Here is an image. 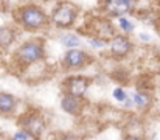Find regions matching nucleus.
<instances>
[{
	"mask_svg": "<svg viewBox=\"0 0 160 140\" xmlns=\"http://www.w3.org/2000/svg\"><path fill=\"white\" fill-rule=\"evenodd\" d=\"M19 126L22 128V131H25L31 139L39 140L41 136L44 134L45 128H47V123H45V118L41 112L38 111H31V112H27L20 117L19 120Z\"/></svg>",
	"mask_w": 160,
	"mask_h": 140,
	"instance_id": "f257e3e1",
	"label": "nucleus"
},
{
	"mask_svg": "<svg viewBox=\"0 0 160 140\" xmlns=\"http://www.w3.org/2000/svg\"><path fill=\"white\" fill-rule=\"evenodd\" d=\"M19 20L27 30H39L48 23L45 13L36 5H28V6L20 8Z\"/></svg>",
	"mask_w": 160,
	"mask_h": 140,
	"instance_id": "f03ea898",
	"label": "nucleus"
},
{
	"mask_svg": "<svg viewBox=\"0 0 160 140\" xmlns=\"http://www.w3.org/2000/svg\"><path fill=\"white\" fill-rule=\"evenodd\" d=\"M17 58L20 62L23 64H33V62H38L39 59L44 58L45 54V48H44V42L42 39H31L25 44L17 48Z\"/></svg>",
	"mask_w": 160,
	"mask_h": 140,
	"instance_id": "7ed1b4c3",
	"label": "nucleus"
},
{
	"mask_svg": "<svg viewBox=\"0 0 160 140\" xmlns=\"http://www.w3.org/2000/svg\"><path fill=\"white\" fill-rule=\"evenodd\" d=\"M76 16H78V8L75 5H72L70 2H62L54 8L53 14H52V20L59 28H68L76 20Z\"/></svg>",
	"mask_w": 160,
	"mask_h": 140,
	"instance_id": "20e7f679",
	"label": "nucleus"
},
{
	"mask_svg": "<svg viewBox=\"0 0 160 140\" xmlns=\"http://www.w3.org/2000/svg\"><path fill=\"white\" fill-rule=\"evenodd\" d=\"M90 86V80L86 76H70L64 81V92L65 95H72L76 98H81L84 93L87 92Z\"/></svg>",
	"mask_w": 160,
	"mask_h": 140,
	"instance_id": "39448f33",
	"label": "nucleus"
},
{
	"mask_svg": "<svg viewBox=\"0 0 160 140\" xmlns=\"http://www.w3.org/2000/svg\"><path fill=\"white\" fill-rule=\"evenodd\" d=\"M86 62H87V54L76 48H70L64 56V65L65 69H70V70L81 69L86 65Z\"/></svg>",
	"mask_w": 160,
	"mask_h": 140,
	"instance_id": "423d86ee",
	"label": "nucleus"
},
{
	"mask_svg": "<svg viewBox=\"0 0 160 140\" xmlns=\"http://www.w3.org/2000/svg\"><path fill=\"white\" fill-rule=\"evenodd\" d=\"M132 5H134V0H104V9L113 17L129 13Z\"/></svg>",
	"mask_w": 160,
	"mask_h": 140,
	"instance_id": "0eeeda50",
	"label": "nucleus"
},
{
	"mask_svg": "<svg viewBox=\"0 0 160 140\" xmlns=\"http://www.w3.org/2000/svg\"><path fill=\"white\" fill-rule=\"evenodd\" d=\"M61 107L64 112H67L70 115H79L84 109V103L81 101V98H76L72 95H64L61 100Z\"/></svg>",
	"mask_w": 160,
	"mask_h": 140,
	"instance_id": "6e6552de",
	"label": "nucleus"
},
{
	"mask_svg": "<svg viewBox=\"0 0 160 140\" xmlns=\"http://www.w3.org/2000/svg\"><path fill=\"white\" fill-rule=\"evenodd\" d=\"M110 51L117 58H123L131 51V41L126 36H115L110 42Z\"/></svg>",
	"mask_w": 160,
	"mask_h": 140,
	"instance_id": "1a4fd4ad",
	"label": "nucleus"
},
{
	"mask_svg": "<svg viewBox=\"0 0 160 140\" xmlns=\"http://www.w3.org/2000/svg\"><path fill=\"white\" fill-rule=\"evenodd\" d=\"M17 107V101L12 95L0 92V114H12Z\"/></svg>",
	"mask_w": 160,
	"mask_h": 140,
	"instance_id": "9d476101",
	"label": "nucleus"
},
{
	"mask_svg": "<svg viewBox=\"0 0 160 140\" xmlns=\"http://www.w3.org/2000/svg\"><path fill=\"white\" fill-rule=\"evenodd\" d=\"M12 41H14V31L8 27L0 28V47L6 48L8 45L12 44Z\"/></svg>",
	"mask_w": 160,
	"mask_h": 140,
	"instance_id": "9b49d317",
	"label": "nucleus"
},
{
	"mask_svg": "<svg viewBox=\"0 0 160 140\" xmlns=\"http://www.w3.org/2000/svg\"><path fill=\"white\" fill-rule=\"evenodd\" d=\"M61 44L68 48H75V47L79 45V38L76 34H72V33H67V34H62L61 36Z\"/></svg>",
	"mask_w": 160,
	"mask_h": 140,
	"instance_id": "f8f14e48",
	"label": "nucleus"
},
{
	"mask_svg": "<svg viewBox=\"0 0 160 140\" xmlns=\"http://www.w3.org/2000/svg\"><path fill=\"white\" fill-rule=\"evenodd\" d=\"M132 101L135 106L138 107H146L149 104V98L145 95V93H140V92H134L132 93Z\"/></svg>",
	"mask_w": 160,
	"mask_h": 140,
	"instance_id": "ddd939ff",
	"label": "nucleus"
},
{
	"mask_svg": "<svg viewBox=\"0 0 160 140\" xmlns=\"http://www.w3.org/2000/svg\"><path fill=\"white\" fill-rule=\"evenodd\" d=\"M113 98H115L117 101H120V103H124V101L128 100L126 92H124L123 89H120V87H117V89L113 91Z\"/></svg>",
	"mask_w": 160,
	"mask_h": 140,
	"instance_id": "4468645a",
	"label": "nucleus"
},
{
	"mask_svg": "<svg viewBox=\"0 0 160 140\" xmlns=\"http://www.w3.org/2000/svg\"><path fill=\"white\" fill-rule=\"evenodd\" d=\"M120 27H121V28H123V31H126V33H129V31H132V30H134L132 22H129L126 17H121V19H120Z\"/></svg>",
	"mask_w": 160,
	"mask_h": 140,
	"instance_id": "2eb2a0df",
	"label": "nucleus"
},
{
	"mask_svg": "<svg viewBox=\"0 0 160 140\" xmlns=\"http://www.w3.org/2000/svg\"><path fill=\"white\" fill-rule=\"evenodd\" d=\"M28 139H30V136H28L25 131H22V129H20V131H17V132L12 136V139L11 140H28Z\"/></svg>",
	"mask_w": 160,
	"mask_h": 140,
	"instance_id": "dca6fc26",
	"label": "nucleus"
},
{
	"mask_svg": "<svg viewBox=\"0 0 160 140\" xmlns=\"http://www.w3.org/2000/svg\"><path fill=\"white\" fill-rule=\"evenodd\" d=\"M90 44H92L93 47H100V48L106 45V42H104V41H101V39H90Z\"/></svg>",
	"mask_w": 160,
	"mask_h": 140,
	"instance_id": "f3484780",
	"label": "nucleus"
},
{
	"mask_svg": "<svg viewBox=\"0 0 160 140\" xmlns=\"http://www.w3.org/2000/svg\"><path fill=\"white\" fill-rule=\"evenodd\" d=\"M124 140H143V139L137 137V136H128V137H124Z\"/></svg>",
	"mask_w": 160,
	"mask_h": 140,
	"instance_id": "a211bd4d",
	"label": "nucleus"
}]
</instances>
